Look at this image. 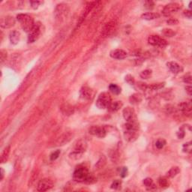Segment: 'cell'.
<instances>
[{"mask_svg": "<svg viewBox=\"0 0 192 192\" xmlns=\"http://www.w3.org/2000/svg\"><path fill=\"white\" fill-rule=\"evenodd\" d=\"M73 179L77 182H85L91 184L96 181V179L89 173L85 166L80 165L75 169L73 174Z\"/></svg>", "mask_w": 192, "mask_h": 192, "instance_id": "6da1fadb", "label": "cell"}, {"mask_svg": "<svg viewBox=\"0 0 192 192\" xmlns=\"http://www.w3.org/2000/svg\"><path fill=\"white\" fill-rule=\"evenodd\" d=\"M139 125L137 121L127 122L124 125V137L128 142H134L138 138Z\"/></svg>", "mask_w": 192, "mask_h": 192, "instance_id": "7a4b0ae2", "label": "cell"}, {"mask_svg": "<svg viewBox=\"0 0 192 192\" xmlns=\"http://www.w3.org/2000/svg\"><path fill=\"white\" fill-rule=\"evenodd\" d=\"M87 149V143L85 140L80 139L77 140L75 143L74 151L69 155V157L72 159L77 160L80 159L83 154L86 152Z\"/></svg>", "mask_w": 192, "mask_h": 192, "instance_id": "3957f363", "label": "cell"}, {"mask_svg": "<svg viewBox=\"0 0 192 192\" xmlns=\"http://www.w3.org/2000/svg\"><path fill=\"white\" fill-rule=\"evenodd\" d=\"M17 20L20 23L21 27L25 32H30L32 27L35 25L34 20L31 16L26 14H20L17 16Z\"/></svg>", "mask_w": 192, "mask_h": 192, "instance_id": "277c9868", "label": "cell"}, {"mask_svg": "<svg viewBox=\"0 0 192 192\" xmlns=\"http://www.w3.org/2000/svg\"><path fill=\"white\" fill-rule=\"evenodd\" d=\"M112 102L110 95L108 92H102L98 95L95 105L99 109H107Z\"/></svg>", "mask_w": 192, "mask_h": 192, "instance_id": "5b68a950", "label": "cell"}, {"mask_svg": "<svg viewBox=\"0 0 192 192\" xmlns=\"http://www.w3.org/2000/svg\"><path fill=\"white\" fill-rule=\"evenodd\" d=\"M148 42L149 44L154 46V47H158L164 48L167 47L168 44L167 41L163 38L160 37L159 35H151L148 38Z\"/></svg>", "mask_w": 192, "mask_h": 192, "instance_id": "8992f818", "label": "cell"}, {"mask_svg": "<svg viewBox=\"0 0 192 192\" xmlns=\"http://www.w3.org/2000/svg\"><path fill=\"white\" fill-rule=\"evenodd\" d=\"M182 8V5L179 3L177 2H170V3L167 4L165 6V8H163L162 14L165 17H168V16L171 15L173 13L177 12L179 10H180Z\"/></svg>", "mask_w": 192, "mask_h": 192, "instance_id": "52a82bcc", "label": "cell"}, {"mask_svg": "<svg viewBox=\"0 0 192 192\" xmlns=\"http://www.w3.org/2000/svg\"><path fill=\"white\" fill-rule=\"evenodd\" d=\"M41 34V25L40 23H35L34 26L29 32L28 41L30 43H33L38 39Z\"/></svg>", "mask_w": 192, "mask_h": 192, "instance_id": "ba28073f", "label": "cell"}, {"mask_svg": "<svg viewBox=\"0 0 192 192\" xmlns=\"http://www.w3.org/2000/svg\"><path fill=\"white\" fill-rule=\"evenodd\" d=\"M89 132L90 134L94 135V136H96L98 137H100V138H104L107 135V129L104 126H92L89 130Z\"/></svg>", "mask_w": 192, "mask_h": 192, "instance_id": "9c48e42d", "label": "cell"}, {"mask_svg": "<svg viewBox=\"0 0 192 192\" xmlns=\"http://www.w3.org/2000/svg\"><path fill=\"white\" fill-rule=\"evenodd\" d=\"M53 186V182L50 179H43L40 180L37 185V190L38 191H46L51 189Z\"/></svg>", "mask_w": 192, "mask_h": 192, "instance_id": "30bf717a", "label": "cell"}, {"mask_svg": "<svg viewBox=\"0 0 192 192\" xmlns=\"http://www.w3.org/2000/svg\"><path fill=\"white\" fill-rule=\"evenodd\" d=\"M16 23V20L11 16H5L1 18L0 26L2 29H9L14 26Z\"/></svg>", "mask_w": 192, "mask_h": 192, "instance_id": "8fae6325", "label": "cell"}, {"mask_svg": "<svg viewBox=\"0 0 192 192\" xmlns=\"http://www.w3.org/2000/svg\"><path fill=\"white\" fill-rule=\"evenodd\" d=\"M122 115L126 122H134L137 120L135 111L132 107H127L124 108L122 111Z\"/></svg>", "mask_w": 192, "mask_h": 192, "instance_id": "7c38bea8", "label": "cell"}, {"mask_svg": "<svg viewBox=\"0 0 192 192\" xmlns=\"http://www.w3.org/2000/svg\"><path fill=\"white\" fill-rule=\"evenodd\" d=\"M110 56L113 59L121 60V59H125L128 56V53L125 50H122V49H116V50H111L110 53Z\"/></svg>", "mask_w": 192, "mask_h": 192, "instance_id": "4fadbf2b", "label": "cell"}, {"mask_svg": "<svg viewBox=\"0 0 192 192\" xmlns=\"http://www.w3.org/2000/svg\"><path fill=\"white\" fill-rule=\"evenodd\" d=\"M68 5L65 4H59L56 6L54 11L56 18H61L63 15H65L68 13Z\"/></svg>", "mask_w": 192, "mask_h": 192, "instance_id": "5bb4252c", "label": "cell"}, {"mask_svg": "<svg viewBox=\"0 0 192 192\" xmlns=\"http://www.w3.org/2000/svg\"><path fill=\"white\" fill-rule=\"evenodd\" d=\"M167 66L169 68V70L175 75L179 74L183 71V68L176 62H168L167 63Z\"/></svg>", "mask_w": 192, "mask_h": 192, "instance_id": "9a60e30c", "label": "cell"}, {"mask_svg": "<svg viewBox=\"0 0 192 192\" xmlns=\"http://www.w3.org/2000/svg\"><path fill=\"white\" fill-rule=\"evenodd\" d=\"M93 95V92L92 90L87 87H83L80 89V96L81 98L84 99V100H89L92 97Z\"/></svg>", "mask_w": 192, "mask_h": 192, "instance_id": "2e32d148", "label": "cell"}, {"mask_svg": "<svg viewBox=\"0 0 192 192\" xmlns=\"http://www.w3.org/2000/svg\"><path fill=\"white\" fill-rule=\"evenodd\" d=\"M178 108L184 114H190L191 113V102H182L179 104Z\"/></svg>", "mask_w": 192, "mask_h": 192, "instance_id": "e0dca14e", "label": "cell"}, {"mask_svg": "<svg viewBox=\"0 0 192 192\" xmlns=\"http://www.w3.org/2000/svg\"><path fill=\"white\" fill-rule=\"evenodd\" d=\"M123 104L122 101H114V102H111L109 107H107V110L110 112H116L119 110H120L122 107Z\"/></svg>", "mask_w": 192, "mask_h": 192, "instance_id": "ac0fdd59", "label": "cell"}, {"mask_svg": "<svg viewBox=\"0 0 192 192\" xmlns=\"http://www.w3.org/2000/svg\"><path fill=\"white\" fill-rule=\"evenodd\" d=\"M9 38H10L11 43L12 44H18L20 39V34L18 31H13L12 32H11Z\"/></svg>", "mask_w": 192, "mask_h": 192, "instance_id": "d6986e66", "label": "cell"}, {"mask_svg": "<svg viewBox=\"0 0 192 192\" xmlns=\"http://www.w3.org/2000/svg\"><path fill=\"white\" fill-rule=\"evenodd\" d=\"M106 164H107V158L105 155H101L98 161L95 165V170H100L105 166Z\"/></svg>", "mask_w": 192, "mask_h": 192, "instance_id": "ffe728a7", "label": "cell"}, {"mask_svg": "<svg viewBox=\"0 0 192 192\" xmlns=\"http://www.w3.org/2000/svg\"><path fill=\"white\" fill-rule=\"evenodd\" d=\"M160 15L158 13H152V12H148L145 13V14H142L141 18L146 20H155L159 18Z\"/></svg>", "mask_w": 192, "mask_h": 192, "instance_id": "44dd1931", "label": "cell"}, {"mask_svg": "<svg viewBox=\"0 0 192 192\" xmlns=\"http://www.w3.org/2000/svg\"><path fill=\"white\" fill-rule=\"evenodd\" d=\"M143 182V185H145L146 188H147V190H153V189L156 188V185H155L152 179L149 178V177L146 178L144 179Z\"/></svg>", "mask_w": 192, "mask_h": 192, "instance_id": "7402d4cb", "label": "cell"}, {"mask_svg": "<svg viewBox=\"0 0 192 192\" xmlns=\"http://www.w3.org/2000/svg\"><path fill=\"white\" fill-rule=\"evenodd\" d=\"M129 101L132 104H137L140 102H141L142 96L138 93H134L131 95V97L129 98Z\"/></svg>", "mask_w": 192, "mask_h": 192, "instance_id": "603a6c76", "label": "cell"}, {"mask_svg": "<svg viewBox=\"0 0 192 192\" xmlns=\"http://www.w3.org/2000/svg\"><path fill=\"white\" fill-rule=\"evenodd\" d=\"M180 173V169L178 167H173L170 168V170L167 173V177L169 178H173L177 176V174Z\"/></svg>", "mask_w": 192, "mask_h": 192, "instance_id": "cb8c5ba5", "label": "cell"}, {"mask_svg": "<svg viewBox=\"0 0 192 192\" xmlns=\"http://www.w3.org/2000/svg\"><path fill=\"white\" fill-rule=\"evenodd\" d=\"M10 146L5 148V149H4L3 152H2V155H1V163L3 164V163L6 162V161L8 160V158L9 153H10Z\"/></svg>", "mask_w": 192, "mask_h": 192, "instance_id": "d4e9b609", "label": "cell"}, {"mask_svg": "<svg viewBox=\"0 0 192 192\" xmlns=\"http://www.w3.org/2000/svg\"><path fill=\"white\" fill-rule=\"evenodd\" d=\"M109 89L114 95H119V94L121 93L122 91L121 88L119 86H117L116 84H113V83H111L110 85L109 86Z\"/></svg>", "mask_w": 192, "mask_h": 192, "instance_id": "484cf974", "label": "cell"}, {"mask_svg": "<svg viewBox=\"0 0 192 192\" xmlns=\"http://www.w3.org/2000/svg\"><path fill=\"white\" fill-rule=\"evenodd\" d=\"M115 29V24L114 23H107L104 26V33L106 35H110L111 32Z\"/></svg>", "mask_w": 192, "mask_h": 192, "instance_id": "4316f807", "label": "cell"}, {"mask_svg": "<svg viewBox=\"0 0 192 192\" xmlns=\"http://www.w3.org/2000/svg\"><path fill=\"white\" fill-rule=\"evenodd\" d=\"M165 86V83H153L152 85H148V89L150 90H158L162 89Z\"/></svg>", "mask_w": 192, "mask_h": 192, "instance_id": "83f0119b", "label": "cell"}, {"mask_svg": "<svg viewBox=\"0 0 192 192\" xmlns=\"http://www.w3.org/2000/svg\"><path fill=\"white\" fill-rule=\"evenodd\" d=\"M158 183L161 188H167L170 185V182L166 177H161L158 179Z\"/></svg>", "mask_w": 192, "mask_h": 192, "instance_id": "f1b7e54d", "label": "cell"}, {"mask_svg": "<svg viewBox=\"0 0 192 192\" xmlns=\"http://www.w3.org/2000/svg\"><path fill=\"white\" fill-rule=\"evenodd\" d=\"M163 35H165L166 37H169V38H171L176 35V32H175L173 30H170V29H164L161 32Z\"/></svg>", "mask_w": 192, "mask_h": 192, "instance_id": "f546056e", "label": "cell"}, {"mask_svg": "<svg viewBox=\"0 0 192 192\" xmlns=\"http://www.w3.org/2000/svg\"><path fill=\"white\" fill-rule=\"evenodd\" d=\"M152 70H144V71H143L142 72L140 73V77L143 78V79H149V78L152 76Z\"/></svg>", "mask_w": 192, "mask_h": 192, "instance_id": "4dcf8cb0", "label": "cell"}, {"mask_svg": "<svg viewBox=\"0 0 192 192\" xmlns=\"http://www.w3.org/2000/svg\"><path fill=\"white\" fill-rule=\"evenodd\" d=\"M166 143L167 142L165 140H164V139H158L155 143V146L157 149H161L165 147V146L166 145Z\"/></svg>", "mask_w": 192, "mask_h": 192, "instance_id": "1f68e13d", "label": "cell"}, {"mask_svg": "<svg viewBox=\"0 0 192 192\" xmlns=\"http://www.w3.org/2000/svg\"><path fill=\"white\" fill-rule=\"evenodd\" d=\"M121 185H122V181L119 179H116L113 181V182L111 185V188L114 189V190H119L120 188H121Z\"/></svg>", "mask_w": 192, "mask_h": 192, "instance_id": "d6a6232c", "label": "cell"}, {"mask_svg": "<svg viewBox=\"0 0 192 192\" xmlns=\"http://www.w3.org/2000/svg\"><path fill=\"white\" fill-rule=\"evenodd\" d=\"M125 80L126 83H128L129 85L131 86H133L134 85L135 83V80L134 78V77L132 76V75H127L126 76H125Z\"/></svg>", "mask_w": 192, "mask_h": 192, "instance_id": "836d02e7", "label": "cell"}, {"mask_svg": "<svg viewBox=\"0 0 192 192\" xmlns=\"http://www.w3.org/2000/svg\"><path fill=\"white\" fill-rule=\"evenodd\" d=\"M65 107H63V112L65 113V114L71 115V113H74V109H73L72 107H71V106H69V105H68V104H65Z\"/></svg>", "mask_w": 192, "mask_h": 192, "instance_id": "e575fe53", "label": "cell"}, {"mask_svg": "<svg viewBox=\"0 0 192 192\" xmlns=\"http://www.w3.org/2000/svg\"><path fill=\"white\" fill-rule=\"evenodd\" d=\"M61 152L60 150H56L55 151V152H53L52 153V154L50 155V160L51 161H54L55 160H56L59 158V155H60Z\"/></svg>", "mask_w": 192, "mask_h": 192, "instance_id": "d590c367", "label": "cell"}, {"mask_svg": "<svg viewBox=\"0 0 192 192\" xmlns=\"http://www.w3.org/2000/svg\"><path fill=\"white\" fill-rule=\"evenodd\" d=\"M155 6V2L152 1H146L144 2V7L146 9H152Z\"/></svg>", "mask_w": 192, "mask_h": 192, "instance_id": "8d00e7d4", "label": "cell"}, {"mask_svg": "<svg viewBox=\"0 0 192 192\" xmlns=\"http://www.w3.org/2000/svg\"><path fill=\"white\" fill-rule=\"evenodd\" d=\"M7 59V52L5 50H2L0 51V59H1V63H3Z\"/></svg>", "mask_w": 192, "mask_h": 192, "instance_id": "74e56055", "label": "cell"}, {"mask_svg": "<svg viewBox=\"0 0 192 192\" xmlns=\"http://www.w3.org/2000/svg\"><path fill=\"white\" fill-rule=\"evenodd\" d=\"M128 168L124 167H122L120 170V176H121L122 178H125V177H127V175H128Z\"/></svg>", "mask_w": 192, "mask_h": 192, "instance_id": "f35d334b", "label": "cell"}, {"mask_svg": "<svg viewBox=\"0 0 192 192\" xmlns=\"http://www.w3.org/2000/svg\"><path fill=\"white\" fill-rule=\"evenodd\" d=\"M191 74L189 73V74H188V75H185V76L183 77V81L185 82V83H188V84H191Z\"/></svg>", "mask_w": 192, "mask_h": 192, "instance_id": "ab89813d", "label": "cell"}, {"mask_svg": "<svg viewBox=\"0 0 192 192\" xmlns=\"http://www.w3.org/2000/svg\"><path fill=\"white\" fill-rule=\"evenodd\" d=\"M42 3H43V2H39V1H32V2H30L32 7L34 9L38 8V6H40V5H41Z\"/></svg>", "mask_w": 192, "mask_h": 192, "instance_id": "60d3db41", "label": "cell"}, {"mask_svg": "<svg viewBox=\"0 0 192 192\" xmlns=\"http://www.w3.org/2000/svg\"><path fill=\"white\" fill-rule=\"evenodd\" d=\"M177 137H179V139H182L184 137H185V130L183 129V128H180L179 131L177 132Z\"/></svg>", "mask_w": 192, "mask_h": 192, "instance_id": "b9f144b4", "label": "cell"}, {"mask_svg": "<svg viewBox=\"0 0 192 192\" xmlns=\"http://www.w3.org/2000/svg\"><path fill=\"white\" fill-rule=\"evenodd\" d=\"M168 25H177L179 23V20L177 19H170L167 21Z\"/></svg>", "mask_w": 192, "mask_h": 192, "instance_id": "7bdbcfd3", "label": "cell"}, {"mask_svg": "<svg viewBox=\"0 0 192 192\" xmlns=\"http://www.w3.org/2000/svg\"><path fill=\"white\" fill-rule=\"evenodd\" d=\"M138 87L139 88L141 89L142 90L148 89V85L145 83H141V82H140V83H138Z\"/></svg>", "mask_w": 192, "mask_h": 192, "instance_id": "ee69618b", "label": "cell"}, {"mask_svg": "<svg viewBox=\"0 0 192 192\" xmlns=\"http://www.w3.org/2000/svg\"><path fill=\"white\" fill-rule=\"evenodd\" d=\"M184 15H185L186 18L191 19L192 17V13L190 10H185V11H184Z\"/></svg>", "mask_w": 192, "mask_h": 192, "instance_id": "f6af8a7d", "label": "cell"}, {"mask_svg": "<svg viewBox=\"0 0 192 192\" xmlns=\"http://www.w3.org/2000/svg\"><path fill=\"white\" fill-rule=\"evenodd\" d=\"M185 90H186V92H187V93L189 95H192V87H191V86L185 87Z\"/></svg>", "mask_w": 192, "mask_h": 192, "instance_id": "bcb514c9", "label": "cell"}, {"mask_svg": "<svg viewBox=\"0 0 192 192\" xmlns=\"http://www.w3.org/2000/svg\"><path fill=\"white\" fill-rule=\"evenodd\" d=\"M4 174H5V171H4L3 168H1V179H0L1 180L3 179Z\"/></svg>", "mask_w": 192, "mask_h": 192, "instance_id": "7dc6e473", "label": "cell"}]
</instances>
